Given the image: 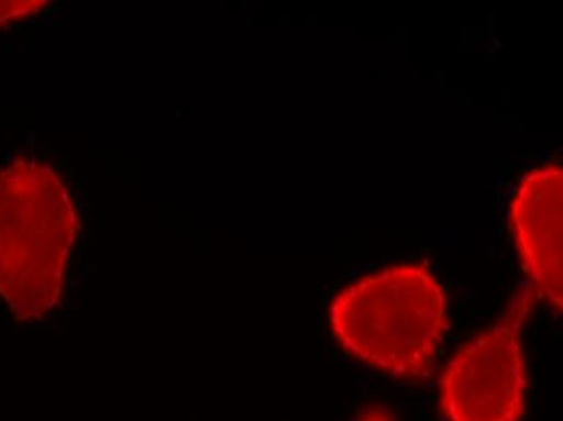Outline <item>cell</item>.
I'll use <instances>...</instances> for the list:
<instances>
[{
    "instance_id": "obj_1",
    "label": "cell",
    "mask_w": 563,
    "mask_h": 421,
    "mask_svg": "<svg viewBox=\"0 0 563 421\" xmlns=\"http://www.w3.org/2000/svg\"><path fill=\"white\" fill-rule=\"evenodd\" d=\"M81 214L70 180L47 160L19 156L0 169V297L16 320L57 307Z\"/></svg>"
},
{
    "instance_id": "obj_2",
    "label": "cell",
    "mask_w": 563,
    "mask_h": 421,
    "mask_svg": "<svg viewBox=\"0 0 563 421\" xmlns=\"http://www.w3.org/2000/svg\"><path fill=\"white\" fill-rule=\"evenodd\" d=\"M329 324L356 361L415 381L431 375L448 328V299L426 266L405 263L340 290Z\"/></svg>"
},
{
    "instance_id": "obj_3",
    "label": "cell",
    "mask_w": 563,
    "mask_h": 421,
    "mask_svg": "<svg viewBox=\"0 0 563 421\" xmlns=\"http://www.w3.org/2000/svg\"><path fill=\"white\" fill-rule=\"evenodd\" d=\"M530 287L508 303L503 317L463 345L441 381L449 421H520L528 391L521 331L533 310Z\"/></svg>"
},
{
    "instance_id": "obj_4",
    "label": "cell",
    "mask_w": 563,
    "mask_h": 421,
    "mask_svg": "<svg viewBox=\"0 0 563 421\" xmlns=\"http://www.w3.org/2000/svg\"><path fill=\"white\" fill-rule=\"evenodd\" d=\"M508 224L536 300L563 304V169L545 163L525 173L508 200Z\"/></svg>"
},
{
    "instance_id": "obj_5",
    "label": "cell",
    "mask_w": 563,
    "mask_h": 421,
    "mask_svg": "<svg viewBox=\"0 0 563 421\" xmlns=\"http://www.w3.org/2000/svg\"><path fill=\"white\" fill-rule=\"evenodd\" d=\"M49 3L44 0H0V30L25 22L43 12Z\"/></svg>"
},
{
    "instance_id": "obj_6",
    "label": "cell",
    "mask_w": 563,
    "mask_h": 421,
    "mask_svg": "<svg viewBox=\"0 0 563 421\" xmlns=\"http://www.w3.org/2000/svg\"><path fill=\"white\" fill-rule=\"evenodd\" d=\"M356 421H395L389 413L384 412V410L369 409L365 410V412L360 413L358 419Z\"/></svg>"
}]
</instances>
